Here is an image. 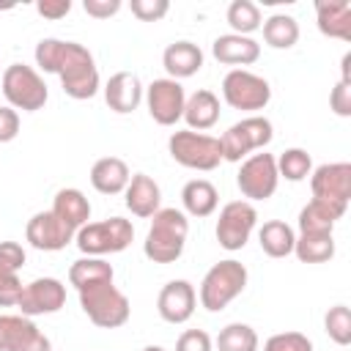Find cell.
<instances>
[{
	"instance_id": "1",
	"label": "cell",
	"mask_w": 351,
	"mask_h": 351,
	"mask_svg": "<svg viewBox=\"0 0 351 351\" xmlns=\"http://www.w3.org/2000/svg\"><path fill=\"white\" fill-rule=\"evenodd\" d=\"M36 63L44 71L58 74L63 93L77 101L90 99L99 90V69L93 63V55L77 41L41 38L36 44Z\"/></svg>"
},
{
	"instance_id": "2",
	"label": "cell",
	"mask_w": 351,
	"mask_h": 351,
	"mask_svg": "<svg viewBox=\"0 0 351 351\" xmlns=\"http://www.w3.org/2000/svg\"><path fill=\"white\" fill-rule=\"evenodd\" d=\"M189 233V219L178 208H159L143 241V252L154 263H173L181 258Z\"/></svg>"
},
{
	"instance_id": "3",
	"label": "cell",
	"mask_w": 351,
	"mask_h": 351,
	"mask_svg": "<svg viewBox=\"0 0 351 351\" xmlns=\"http://www.w3.org/2000/svg\"><path fill=\"white\" fill-rule=\"evenodd\" d=\"M244 288H247V269H244V263H239L233 258L219 261V263H214L206 271V277L200 282V304L208 313H219Z\"/></svg>"
},
{
	"instance_id": "4",
	"label": "cell",
	"mask_w": 351,
	"mask_h": 351,
	"mask_svg": "<svg viewBox=\"0 0 351 351\" xmlns=\"http://www.w3.org/2000/svg\"><path fill=\"white\" fill-rule=\"evenodd\" d=\"M134 239V228L123 217H110L104 222H88L74 233V241L82 255L101 258L112 252H123Z\"/></svg>"
},
{
	"instance_id": "5",
	"label": "cell",
	"mask_w": 351,
	"mask_h": 351,
	"mask_svg": "<svg viewBox=\"0 0 351 351\" xmlns=\"http://www.w3.org/2000/svg\"><path fill=\"white\" fill-rule=\"evenodd\" d=\"M80 293V307L82 313L101 329H118L129 321V299L121 293L112 282H96L90 288L77 291Z\"/></svg>"
},
{
	"instance_id": "6",
	"label": "cell",
	"mask_w": 351,
	"mask_h": 351,
	"mask_svg": "<svg viewBox=\"0 0 351 351\" xmlns=\"http://www.w3.org/2000/svg\"><path fill=\"white\" fill-rule=\"evenodd\" d=\"M0 88L5 101L14 110H25V112H36L47 104V82L41 80V74L33 66L25 63H11L3 74H0Z\"/></svg>"
},
{
	"instance_id": "7",
	"label": "cell",
	"mask_w": 351,
	"mask_h": 351,
	"mask_svg": "<svg viewBox=\"0 0 351 351\" xmlns=\"http://www.w3.org/2000/svg\"><path fill=\"white\" fill-rule=\"evenodd\" d=\"M167 151L181 167H189V170H214L222 162L219 137L192 132V129L173 132L167 140Z\"/></svg>"
},
{
	"instance_id": "8",
	"label": "cell",
	"mask_w": 351,
	"mask_h": 351,
	"mask_svg": "<svg viewBox=\"0 0 351 351\" xmlns=\"http://www.w3.org/2000/svg\"><path fill=\"white\" fill-rule=\"evenodd\" d=\"M274 137L271 121L261 118V115H250L239 123H233L222 137H219V148H222V159L228 162H241L247 154L266 148Z\"/></svg>"
},
{
	"instance_id": "9",
	"label": "cell",
	"mask_w": 351,
	"mask_h": 351,
	"mask_svg": "<svg viewBox=\"0 0 351 351\" xmlns=\"http://www.w3.org/2000/svg\"><path fill=\"white\" fill-rule=\"evenodd\" d=\"M222 96L233 110H263L271 99V88L263 77L247 69H233L222 80Z\"/></svg>"
},
{
	"instance_id": "10",
	"label": "cell",
	"mask_w": 351,
	"mask_h": 351,
	"mask_svg": "<svg viewBox=\"0 0 351 351\" xmlns=\"http://www.w3.org/2000/svg\"><path fill=\"white\" fill-rule=\"evenodd\" d=\"M258 222V211L252 203L247 200H230L228 206H222L219 219H217V241L222 250L236 252L247 244L250 233L255 230Z\"/></svg>"
},
{
	"instance_id": "11",
	"label": "cell",
	"mask_w": 351,
	"mask_h": 351,
	"mask_svg": "<svg viewBox=\"0 0 351 351\" xmlns=\"http://www.w3.org/2000/svg\"><path fill=\"white\" fill-rule=\"evenodd\" d=\"M280 173H277V159L271 154H252L241 162L236 184L244 197L250 200H269L277 189Z\"/></svg>"
},
{
	"instance_id": "12",
	"label": "cell",
	"mask_w": 351,
	"mask_h": 351,
	"mask_svg": "<svg viewBox=\"0 0 351 351\" xmlns=\"http://www.w3.org/2000/svg\"><path fill=\"white\" fill-rule=\"evenodd\" d=\"M145 104L151 118L159 126H173L176 121H181L184 115V104H186V93L181 88V82L165 77V80H154L145 90Z\"/></svg>"
},
{
	"instance_id": "13",
	"label": "cell",
	"mask_w": 351,
	"mask_h": 351,
	"mask_svg": "<svg viewBox=\"0 0 351 351\" xmlns=\"http://www.w3.org/2000/svg\"><path fill=\"white\" fill-rule=\"evenodd\" d=\"M63 304H66V285L60 280H55V277H38V280L27 282L22 288L19 302H16V307L27 318L58 313Z\"/></svg>"
},
{
	"instance_id": "14",
	"label": "cell",
	"mask_w": 351,
	"mask_h": 351,
	"mask_svg": "<svg viewBox=\"0 0 351 351\" xmlns=\"http://www.w3.org/2000/svg\"><path fill=\"white\" fill-rule=\"evenodd\" d=\"M74 228H69L63 219H58L49 211H38L27 219V228H25V236L30 241V247L41 250V252H58V250H66L69 241H74Z\"/></svg>"
},
{
	"instance_id": "15",
	"label": "cell",
	"mask_w": 351,
	"mask_h": 351,
	"mask_svg": "<svg viewBox=\"0 0 351 351\" xmlns=\"http://www.w3.org/2000/svg\"><path fill=\"white\" fill-rule=\"evenodd\" d=\"M0 351H49V340L27 315H0Z\"/></svg>"
},
{
	"instance_id": "16",
	"label": "cell",
	"mask_w": 351,
	"mask_h": 351,
	"mask_svg": "<svg viewBox=\"0 0 351 351\" xmlns=\"http://www.w3.org/2000/svg\"><path fill=\"white\" fill-rule=\"evenodd\" d=\"M310 189H313V197L335 200V203L348 206V197H351V165L348 162H332V165L315 167L313 178H310Z\"/></svg>"
},
{
	"instance_id": "17",
	"label": "cell",
	"mask_w": 351,
	"mask_h": 351,
	"mask_svg": "<svg viewBox=\"0 0 351 351\" xmlns=\"http://www.w3.org/2000/svg\"><path fill=\"white\" fill-rule=\"evenodd\" d=\"M195 304H197V293L186 280H170L156 299V310L167 324H186L195 313Z\"/></svg>"
},
{
	"instance_id": "18",
	"label": "cell",
	"mask_w": 351,
	"mask_h": 351,
	"mask_svg": "<svg viewBox=\"0 0 351 351\" xmlns=\"http://www.w3.org/2000/svg\"><path fill=\"white\" fill-rule=\"evenodd\" d=\"M104 101L112 112H134L143 101V85H140V77L132 74V71H118L107 80L104 85Z\"/></svg>"
},
{
	"instance_id": "19",
	"label": "cell",
	"mask_w": 351,
	"mask_h": 351,
	"mask_svg": "<svg viewBox=\"0 0 351 351\" xmlns=\"http://www.w3.org/2000/svg\"><path fill=\"white\" fill-rule=\"evenodd\" d=\"M211 52L225 66H250V63H255L261 58V44L255 38H250V36L225 33V36L214 38Z\"/></svg>"
},
{
	"instance_id": "20",
	"label": "cell",
	"mask_w": 351,
	"mask_h": 351,
	"mask_svg": "<svg viewBox=\"0 0 351 351\" xmlns=\"http://www.w3.org/2000/svg\"><path fill=\"white\" fill-rule=\"evenodd\" d=\"M123 195H126V208L134 217H154L159 211V200H162L159 184L145 173H134L129 178Z\"/></svg>"
},
{
	"instance_id": "21",
	"label": "cell",
	"mask_w": 351,
	"mask_h": 351,
	"mask_svg": "<svg viewBox=\"0 0 351 351\" xmlns=\"http://www.w3.org/2000/svg\"><path fill=\"white\" fill-rule=\"evenodd\" d=\"M346 208H348V206H343V203L313 197V200L299 211V233H332L335 222L343 219Z\"/></svg>"
},
{
	"instance_id": "22",
	"label": "cell",
	"mask_w": 351,
	"mask_h": 351,
	"mask_svg": "<svg viewBox=\"0 0 351 351\" xmlns=\"http://www.w3.org/2000/svg\"><path fill=\"white\" fill-rule=\"evenodd\" d=\"M162 66L170 74V80H186L203 69V52L192 41H173L162 55Z\"/></svg>"
},
{
	"instance_id": "23",
	"label": "cell",
	"mask_w": 351,
	"mask_h": 351,
	"mask_svg": "<svg viewBox=\"0 0 351 351\" xmlns=\"http://www.w3.org/2000/svg\"><path fill=\"white\" fill-rule=\"evenodd\" d=\"M318 30L329 38H351V3L348 0H318L315 3Z\"/></svg>"
},
{
	"instance_id": "24",
	"label": "cell",
	"mask_w": 351,
	"mask_h": 351,
	"mask_svg": "<svg viewBox=\"0 0 351 351\" xmlns=\"http://www.w3.org/2000/svg\"><path fill=\"white\" fill-rule=\"evenodd\" d=\"M181 118L186 121V126L192 132H206V129H211L219 121V99L211 90H206V88L203 90H195L186 99Z\"/></svg>"
},
{
	"instance_id": "25",
	"label": "cell",
	"mask_w": 351,
	"mask_h": 351,
	"mask_svg": "<svg viewBox=\"0 0 351 351\" xmlns=\"http://www.w3.org/2000/svg\"><path fill=\"white\" fill-rule=\"evenodd\" d=\"M129 178H132L129 176V167L118 156H104V159H99L90 167V184L101 195H118V192H123L126 184H129Z\"/></svg>"
},
{
	"instance_id": "26",
	"label": "cell",
	"mask_w": 351,
	"mask_h": 351,
	"mask_svg": "<svg viewBox=\"0 0 351 351\" xmlns=\"http://www.w3.org/2000/svg\"><path fill=\"white\" fill-rule=\"evenodd\" d=\"M52 214H55L58 219H63L69 228L80 230V228L88 225V219H90V203H88V197H85L80 189H60V192L55 195Z\"/></svg>"
},
{
	"instance_id": "27",
	"label": "cell",
	"mask_w": 351,
	"mask_h": 351,
	"mask_svg": "<svg viewBox=\"0 0 351 351\" xmlns=\"http://www.w3.org/2000/svg\"><path fill=\"white\" fill-rule=\"evenodd\" d=\"M181 203L186 208V214L192 217H208L217 211V203H219V195H217V186L206 178H195V181H186L184 189H181Z\"/></svg>"
},
{
	"instance_id": "28",
	"label": "cell",
	"mask_w": 351,
	"mask_h": 351,
	"mask_svg": "<svg viewBox=\"0 0 351 351\" xmlns=\"http://www.w3.org/2000/svg\"><path fill=\"white\" fill-rule=\"evenodd\" d=\"M258 241H261V250L269 255V258H285L293 252V241H296V233L288 222L282 219H269L263 222V228L258 230Z\"/></svg>"
},
{
	"instance_id": "29",
	"label": "cell",
	"mask_w": 351,
	"mask_h": 351,
	"mask_svg": "<svg viewBox=\"0 0 351 351\" xmlns=\"http://www.w3.org/2000/svg\"><path fill=\"white\" fill-rule=\"evenodd\" d=\"M112 277H115V274H112V266H110L104 258H90V255L74 261L71 269H69V282H71L77 291L90 288V285H96V282H112Z\"/></svg>"
},
{
	"instance_id": "30",
	"label": "cell",
	"mask_w": 351,
	"mask_h": 351,
	"mask_svg": "<svg viewBox=\"0 0 351 351\" xmlns=\"http://www.w3.org/2000/svg\"><path fill=\"white\" fill-rule=\"evenodd\" d=\"M293 255L302 263H326L335 255L332 233H299L293 241Z\"/></svg>"
},
{
	"instance_id": "31",
	"label": "cell",
	"mask_w": 351,
	"mask_h": 351,
	"mask_svg": "<svg viewBox=\"0 0 351 351\" xmlns=\"http://www.w3.org/2000/svg\"><path fill=\"white\" fill-rule=\"evenodd\" d=\"M261 27H263V41L274 49H291L299 41V22L288 14H274Z\"/></svg>"
},
{
	"instance_id": "32",
	"label": "cell",
	"mask_w": 351,
	"mask_h": 351,
	"mask_svg": "<svg viewBox=\"0 0 351 351\" xmlns=\"http://www.w3.org/2000/svg\"><path fill=\"white\" fill-rule=\"evenodd\" d=\"M225 16H228V25L233 27V33H239V36H250L263 25L261 8L255 3H250V0H233L228 5Z\"/></svg>"
},
{
	"instance_id": "33",
	"label": "cell",
	"mask_w": 351,
	"mask_h": 351,
	"mask_svg": "<svg viewBox=\"0 0 351 351\" xmlns=\"http://www.w3.org/2000/svg\"><path fill=\"white\" fill-rule=\"evenodd\" d=\"M219 351H258V332L250 324H228L217 337Z\"/></svg>"
},
{
	"instance_id": "34",
	"label": "cell",
	"mask_w": 351,
	"mask_h": 351,
	"mask_svg": "<svg viewBox=\"0 0 351 351\" xmlns=\"http://www.w3.org/2000/svg\"><path fill=\"white\" fill-rule=\"evenodd\" d=\"M310 170H313V159L304 148H288L277 159V173L285 181H302L310 176Z\"/></svg>"
},
{
	"instance_id": "35",
	"label": "cell",
	"mask_w": 351,
	"mask_h": 351,
	"mask_svg": "<svg viewBox=\"0 0 351 351\" xmlns=\"http://www.w3.org/2000/svg\"><path fill=\"white\" fill-rule=\"evenodd\" d=\"M326 335L337 343V346H348L351 343V310L346 304H335L329 307L326 318H324Z\"/></svg>"
},
{
	"instance_id": "36",
	"label": "cell",
	"mask_w": 351,
	"mask_h": 351,
	"mask_svg": "<svg viewBox=\"0 0 351 351\" xmlns=\"http://www.w3.org/2000/svg\"><path fill=\"white\" fill-rule=\"evenodd\" d=\"M263 351H313V343L302 332H280L263 343Z\"/></svg>"
},
{
	"instance_id": "37",
	"label": "cell",
	"mask_w": 351,
	"mask_h": 351,
	"mask_svg": "<svg viewBox=\"0 0 351 351\" xmlns=\"http://www.w3.org/2000/svg\"><path fill=\"white\" fill-rule=\"evenodd\" d=\"M129 8L140 22H159L170 11V3L167 0H132Z\"/></svg>"
},
{
	"instance_id": "38",
	"label": "cell",
	"mask_w": 351,
	"mask_h": 351,
	"mask_svg": "<svg viewBox=\"0 0 351 351\" xmlns=\"http://www.w3.org/2000/svg\"><path fill=\"white\" fill-rule=\"evenodd\" d=\"M22 282L14 271L0 269V307H16L19 296H22Z\"/></svg>"
},
{
	"instance_id": "39",
	"label": "cell",
	"mask_w": 351,
	"mask_h": 351,
	"mask_svg": "<svg viewBox=\"0 0 351 351\" xmlns=\"http://www.w3.org/2000/svg\"><path fill=\"white\" fill-rule=\"evenodd\" d=\"M25 261H27V255H25L22 244H16V241H0V269L16 274L25 266Z\"/></svg>"
},
{
	"instance_id": "40",
	"label": "cell",
	"mask_w": 351,
	"mask_h": 351,
	"mask_svg": "<svg viewBox=\"0 0 351 351\" xmlns=\"http://www.w3.org/2000/svg\"><path fill=\"white\" fill-rule=\"evenodd\" d=\"M176 351H211V337L203 329H186L176 340Z\"/></svg>"
},
{
	"instance_id": "41",
	"label": "cell",
	"mask_w": 351,
	"mask_h": 351,
	"mask_svg": "<svg viewBox=\"0 0 351 351\" xmlns=\"http://www.w3.org/2000/svg\"><path fill=\"white\" fill-rule=\"evenodd\" d=\"M329 104H332L335 115H340V118H348V115H351V82L340 80V82L332 88Z\"/></svg>"
},
{
	"instance_id": "42",
	"label": "cell",
	"mask_w": 351,
	"mask_h": 351,
	"mask_svg": "<svg viewBox=\"0 0 351 351\" xmlns=\"http://www.w3.org/2000/svg\"><path fill=\"white\" fill-rule=\"evenodd\" d=\"M19 134V112L14 107H0V143H11Z\"/></svg>"
},
{
	"instance_id": "43",
	"label": "cell",
	"mask_w": 351,
	"mask_h": 351,
	"mask_svg": "<svg viewBox=\"0 0 351 351\" xmlns=\"http://www.w3.org/2000/svg\"><path fill=\"white\" fill-rule=\"evenodd\" d=\"M82 8L93 19H110L112 14L121 11V0H85Z\"/></svg>"
},
{
	"instance_id": "44",
	"label": "cell",
	"mask_w": 351,
	"mask_h": 351,
	"mask_svg": "<svg viewBox=\"0 0 351 351\" xmlns=\"http://www.w3.org/2000/svg\"><path fill=\"white\" fill-rule=\"evenodd\" d=\"M36 11L44 19H60V16H66L71 11V0H38Z\"/></svg>"
},
{
	"instance_id": "45",
	"label": "cell",
	"mask_w": 351,
	"mask_h": 351,
	"mask_svg": "<svg viewBox=\"0 0 351 351\" xmlns=\"http://www.w3.org/2000/svg\"><path fill=\"white\" fill-rule=\"evenodd\" d=\"M143 351H165V348H162V346H145Z\"/></svg>"
}]
</instances>
